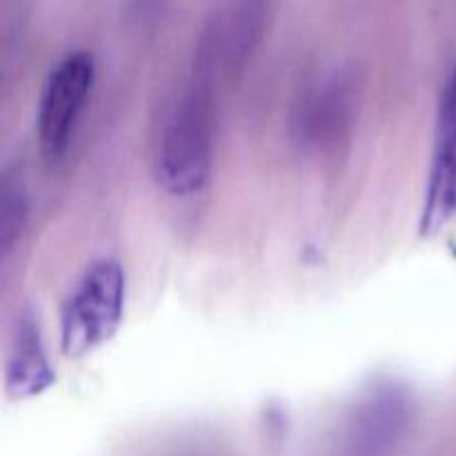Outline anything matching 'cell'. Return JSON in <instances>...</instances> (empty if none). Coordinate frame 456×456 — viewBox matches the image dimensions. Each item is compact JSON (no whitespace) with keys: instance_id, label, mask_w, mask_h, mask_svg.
Returning <instances> with one entry per match:
<instances>
[{"instance_id":"obj_1","label":"cell","mask_w":456,"mask_h":456,"mask_svg":"<svg viewBox=\"0 0 456 456\" xmlns=\"http://www.w3.org/2000/svg\"><path fill=\"white\" fill-rule=\"evenodd\" d=\"M218 83L191 67L160 125L154 176L172 196L199 194L209 181L216 129Z\"/></svg>"},{"instance_id":"obj_4","label":"cell","mask_w":456,"mask_h":456,"mask_svg":"<svg viewBox=\"0 0 456 456\" xmlns=\"http://www.w3.org/2000/svg\"><path fill=\"white\" fill-rule=\"evenodd\" d=\"M96 83V61L85 49L65 53L49 71L38 105V141L45 159L58 160L74 138Z\"/></svg>"},{"instance_id":"obj_7","label":"cell","mask_w":456,"mask_h":456,"mask_svg":"<svg viewBox=\"0 0 456 456\" xmlns=\"http://www.w3.org/2000/svg\"><path fill=\"white\" fill-rule=\"evenodd\" d=\"M352 80L346 71L328 76L319 87L312 89L298 105L294 116V132L297 141L307 147L334 145L350 125L352 105Z\"/></svg>"},{"instance_id":"obj_11","label":"cell","mask_w":456,"mask_h":456,"mask_svg":"<svg viewBox=\"0 0 456 456\" xmlns=\"http://www.w3.org/2000/svg\"><path fill=\"white\" fill-rule=\"evenodd\" d=\"M452 76H454V78H456V67H454V71H452Z\"/></svg>"},{"instance_id":"obj_5","label":"cell","mask_w":456,"mask_h":456,"mask_svg":"<svg viewBox=\"0 0 456 456\" xmlns=\"http://www.w3.org/2000/svg\"><path fill=\"white\" fill-rule=\"evenodd\" d=\"M412 410L405 387L396 383L374 386L352 412L343 456H390L412 423Z\"/></svg>"},{"instance_id":"obj_6","label":"cell","mask_w":456,"mask_h":456,"mask_svg":"<svg viewBox=\"0 0 456 456\" xmlns=\"http://www.w3.org/2000/svg\"><path fill=\"white\" fill-rule=\"evenodd\" d=\"M452 221H456V78L450 76L439 105L419 232L421 236H436Z\"/></svg>"},{"instance_id":"obj_3","label":"cell","mask_w":456,"mask_h":456,"mask_svg":"<svg viewBox=\"0 0 456 456\" xmlns=\"http://www.w3.org/2000/svg\"><path fill=\"white\" fill-rule=\"evenodd\" d=\"M281 0H223L199 36L191 67L234 83L265 40Z\"/></svg>"},{"instance_id":"obj_9","label":"cell","mask_w":456,"mask_h":456,"mask_svg":"<svg viewBox=\"0 0 456 456\" xmlns=\"http://www.w3.org/2000/svg\"><path fill=\"white\" fill-rule=\"evenodd\" d=\"M27 223V200L20 183L4 178L3 183V214H0V240L4 254L18 243Z\"/></svg>"},{"instance_id":"obj_2","label":"cell","mask_w":456,"mask_h":456,"mask_svg":"<svg viewBox=\"0 0 456 456\" xmlns=\"http://www.w3.org/2000/svg\"><path fill=\"white\" fill-rule=\"evenodd\" d=\"M127 279L116 258H101L67 297L61 314V350L80 359L105 346L118 332L125 316Z\"/></svg>"},{"instance_id":"obj_10","label":"cell","mask_w":456,"mask_h":456,"mask_svg":"<svg viewBox=\"0 0 456 456\" xmlns=\"http://www.w3.org/2000/svg\"><path fill=\"white\" fill-rule=\"evenodd\" d=\"M167 0H125V18L132 25H147L156 20Z\"/></svg>"},{"instance_id":"obj_8","label":"cell","mask_w":456,"mask_h":456,"mask_svg":"<svg viewBox=\"0 0 456 456\" xmlns=\"http://www.w3.org/2000/svg\"><path fill=\"white\" fill-rule=\"evenodd\" d=\"M56 383V372L45 350L38 319L25 310L16 321V334L4 365V392L9 401H27L43 395Z\"/></svg>"}]
</instances>
